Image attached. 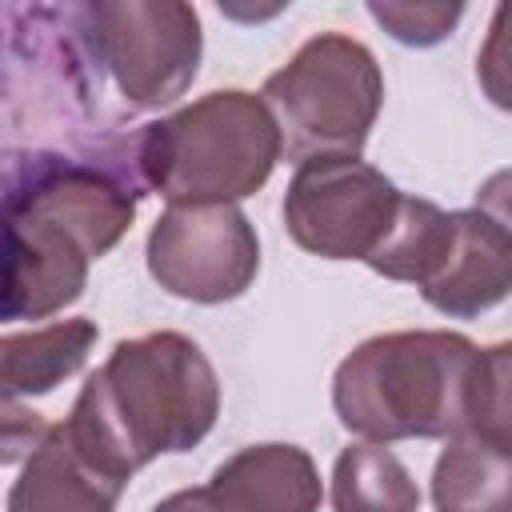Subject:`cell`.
<instances>
[{"mask_svg":"<svg viewBox=\"0 0 512 512\" xmlns=\"http://www.w3.org/2000/svg\"><path fill=\"white\" fill-rule=\"evenodd\" d=\"M48 432H52V424H44V420H40L36 412H28L24 404L0 396V464L28 460V456L44 444Z\"/></svg>","mask_w":512,"mask_h":512,"instance_id":"obj_18","label":"cell"},{"mask_svg":"<svg viewBox=\"0 0 512 512\" xmlns=\"http://www.w3.org/2000/svg\"><path fill=\"white\" fill-rule=\"evenodd\" d=\"M384 80L372 52L340 32L312 36L264 84V108L292 160L356 156L380 112Z\"/></svg>","mask_w":512,"mask_h":512,"instance_id":"obj_4","label":"cell"},{"mask_svg":"<svg viewBox=\"0 0 512 512\" xmlns=\"http://www.w3.org/2000/svg\"><path fill=\"white\" fill-rule=\"evenodd\" d=\"M260 268V244L232 204H172L148 236V272L172 296L220 304Z\"/></svg>","mask_w":512,"mask_h":512,"instance_id":"obj_6","label":"cell"},{"mask_svg":"<svg viewBox=\"0 0 512 512\" xmlns=\"http://www.w3.org/2000/svg\"><path fill=\"white\" fill-rule=\"evenodd\" d=\"M368 12L396 36L400 44H436L460 20V4H368Z\"/></svg>","mask_w":512,"mask_h":512,"instance_id":"obj_17","label":"cell"},{"mask_svg":"<svg viewBox=\"0 0 512 512\" xmlns=\"http://www.w3.org/2000/svg\"><path fill=\"white\" fill-rule=\"evenodd\" d=\"M96 344L92 320H60L40 332H20L0 340V396H40L52 392L64 376H72L88 348Z\"/></svg>","mask_w":512,"mask_h":512,"instance_id":"obj_13","label":"cell"},{"mask_svg":"<svg viewBox=\"0 0 512 512\" xmlns=\"http://www.w3.org/2000/svg\"><path fill=\"white\" fill-rule=\"evenodd\" d=\"M280 160V128L252 92H208L140 144V172L172 204H228L256 192Z\"/></svg>","mask_w":512,"mask_h":512,"instance_id":"obj_3","label":"cell"},{"mask_svg":"<svg viewBox=\"0 0 512 512\" xmlns=\"http://www.w3.org/2000/svg\"><path fill=\"white\" fill-rule=\"evenodd\" d=\"M424 300L448 316H476L508 296V228L484 208L452 212V240L436 272L420 284Z\"/></svg>","mask_w":512,"mask_h":512,"instance_id":"obj_9","label":"cell"},{"mask_svg":"<svg viewBox=\"0 0 512 512\" xmlns=\"http://www.w3.org/2000/svg\"><path fill=\"white\" fill-rule=\"evenodd\" d=\"M508 476V440L452 436L432 476L436 512H512Z\"/></svg>","mask_w":512,"mask_h":512,"instance_id":"obj_14","label":"cell"},{"mask_svg":"<svg viewBox=\"0 0 512 512\" xmlns=\"http://www.w3.org/2000/svg\"><path fill=\"white\" fill-rule=\"evenodd\" d=\"M448 240H452V212H440L436 204L416 200V196H400L392 228L384 232V240L364 264L388 280L424 284L444 260Z\"/></svg>","mask_w":512,"mask_h":512,"instance_id":"obj_15","label":"cell"},{"mask_svg":"<svg viewBox=\"0 0 512 512\" xmlns=\"http://www.w3.org/2000/svg\"><path fill=\"white\" fill-rule=\"evenodd\" d=\"M88 252L56 220L16 200L0 228V320L48 316L84 288Z\"/></svg>","mask_w":512,"mask_h":512,"instance_id":"obj_8","label":"cell"},{"mask_svg":"<svg viewBox=\"0 0 512 512\" xmlns=\"http://www.w3.org/2000/svg\"><path fill=\"white\" fill-rule=\"evenodd\" d=\"M332 404L372 444L468 432L508 440V344L480 352L456 332L372 336L336 368Z\"/></svg>","mask_w":512,"mask_h":512,"instance_id":"obj_1","label":"cell"},{"mask_svg":"<svg viewBox=\"0 0 512 512\" xmlns=\"http://www.w3.org/2000/svg\"><path fill=\"white\" fill-rule=\"evenodd\" d=\"M216 408L220 384L204 352L176 332H152L116 344L60 428L100 476L128 484L160 452L204 440Z\"/></svg>","mask_w":512,"mask_h":512,"instance_id":"obj_2","label":"cell"},{"mask_svg":"<svg viewBox=\"0 0 512 512\" xmlns=\"http://www.w3.org/2000/svg\"><path fill=\"white\" fill-rule=\"evenodd\" d=\"M208 492L220 512H316L320 476L296 444H256L224 460Z\"/></svg>","mask_w":512,"mask_h":512,"instance_id":"obj_10","label":"cell"},{"mask_svg":"<svg viewBox=\"0 0 512 512\" xmlns=\"http://www.w3.org/2000/svg\"><path fill=\"white\" fill-rule=\"evenodd\" d=\"M152 512H220V508L208 488H184V492H172L168 500H160Z\"/></svg>","mask_w":512,"mask_h":512,"instance_id":"obj_19","label":"cell"},{"mask_svg":"<svg viewBox=\"0 0 512 512\" xmlns=\"http://www.w3.org/2000/svg\"><path fill=\"white\" fill-rule=\"evenodd\" d=\"M400 192L376 168L356 156L300 160L288 196L284 224L300 248L328 260H368L392 228Z\"/></svg>","mask_w":512,"mask_h":512,"instance_id":"obj_5","label":"cell"},{"mask_svg":"<svg viewBox=\"0 0 512 512\" xmlns=\"http://www.w3.org/2000/svg\"><path fill=\"white\" fill-rule=\"evenodd\" d=\"M20 204L56 220L68 236H76L84 244L88 256H104L132 224V200L116 184H108L92 172H80V168H64V172L32 184V192H24Z\"/></svg>","mask_w":512,"mask_h":512,"instance_id":"obj_12","label":"cell"},{"mask_svg":"<svg viewBox=\"0 0 512 512\" xmlns=\"http://www.w3.org/2000/svg\"><path fill=\"white\" fill-rule=\"evenodd\" d=\"M124 484L100 476L64 436L60 424L44 436V444L28 456L8 512H112Z\"/></svg>","mask_w":512,"mask_h":512,"instance_id":"obj_11","label":"cell"},{"mask_svg":"<svg viewBox=\"0 0 512 512\" xmlns=\"http://www.w3.org/2000/svg\"><path fill=\"white\" fill-rule=\"evenodd\" d=\"M96 56L140 108L176 100L200 60V20L188 4H96L88 8Z\"/></svg>","mask_w":512,"mask_h":512,"instance_id":"obj_7","label":"cell"},{"mask_svg":"<svg viewBox=\"0 0 512 512\" xmlns=\"http://www.w3.org/2000/svg\"><path fill=\"white\" fill-rule=\"evenodd\" d=\"M336 512H416L420 492L408 468L384 444H352L332 468Z\"/></svg>","mask_w":512,"mask_h":512,"instance_id":"obj_16","label":"cell"}]
</instances>
